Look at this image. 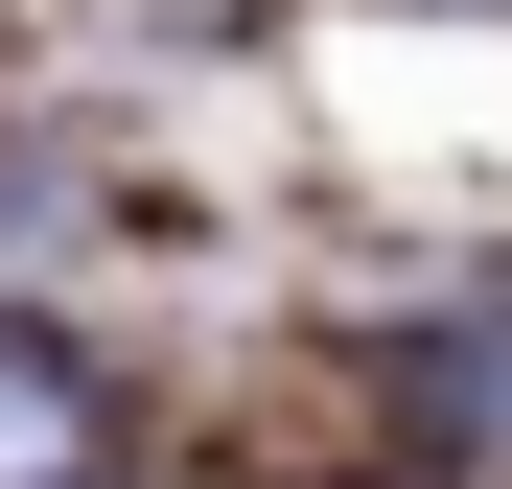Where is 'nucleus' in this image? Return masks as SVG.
<instances>
[{"label": "nucleus", "instance_id": "f257e3e1", "mask_svg": "<svg viewBox=\"0 0 512 489\" xmlns=\"http://www.w3.org/2000/svg\"><path fill=\"white\" fill-rule=\"evenodd\" d=\"M94 373H70V350H24V326H0V489H94Z\"/></svg>", "mask_w": 512, "mask_h": 489}]
</instances>
